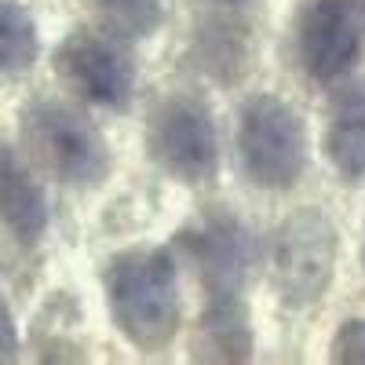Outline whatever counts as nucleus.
<instances>
[{"label": "nucleus", "instance_id": "obj_1", "mask_svg": "<svg viewBox=\"0 0 365 365\" xmlns=\"http://www.w3.org/2000/svg\"><path fill=\"white\" fill-rule=\"evenodd\" d=\"M106 299L125 340L146 354L172 344L182 303L179 274L165 249H132L120 252L106 270Z\"/></svg>", "mask_w": 365, "mask_h": 365}, {"label": "nucleus", "instance_id": "obj_2", "mask_svg": "<svg viewBox=\"0 0 365 365\" xmlns=\"http://www.w3.org/2000/svg\"><path fill=\"white\" fill-rule=\"evenodd\" d=\"M237 158L259 190H289L307 168V128L292 103L249 96L237 110Z\"/></svg>", "mask_w": 365, "mask_h": 365}, {"label": "nucleus", "instance_id": "obj_3", "mask_svg": "<svg viewBox=\"0 0 365 365\" xmlns=\"http://www.w3.org/2000/svg\"><path fill=\"white\" fill-rule=\"evenodd\" d=\"M340 241L336 227L325 212L303 208L274 230L270 245V285L289 307H307L314 303L336 270Z\"/></svg>", "mask_w": 365, "mask_h": 365}, {"label": "nucleus", "instance_id": "obj_4", "mask_svg": "<svg viewBox=\"0 0 365 365\" xmlns=\"http://www.w3.org/2000/svg\"><path fill=\"white\" fill-rule=\"evenodd\" d=\"M146 150L161 172L187 187H205L220 168V139L208 106L194 96H172L150 113Z\"/></svg>", "mask_w": 365, "mask_h": 365}, {"label": "nucleus", "instance_id": "obj_5", "mask_svg": "<svg viewBox=\"0 0 365 365\" xmlns=\"http://www.w3.org/2000/svg\"><path fill=\"white\" fill-rule=\"evenodd\" d=\"M26 143L48 172L70 187H96L110 168V150L88 117L63 103H34L26 110Z\"/></svg>", "mask_w": 365, "mask_h": 365}, {"label": "nucleus", "instance_id": "obj_6", "mask_svg": "<svg viewBox=\"0 0 365 365\" xmlns=\"http://www.w3.org/2000/svg\"><path fill=\"white\" fill-rule=\"evenodd\" d=\"M55 70L77 96L96 106H125L135 88V66L113 41L88 29L70 34L55 51Z\"/></svg>", "mask_w": 365, "mask_h": 365}, {"label": "nucleus", "instance_id": "obj_7", "mask_svg": "<svg viewBox=\"0 0 365 365\" xmlns=\"http://www.w3.org/2000/svg\"><path fill=\"white\" fill-rule=\"evenodd\" d=\"M361 51V29L347 0H314L299 22L303 70L318 81L344 77Z\"/></svg>", "mask_w": 365, "mask_h": 365}, {"label": "nucleus", "instance_id": "obj_8", "mask_svg": "<svg viewBox=\"0 0 365 365\" xmlns=\"http://www.w3.org/2000/svg\"><path fill=\"white\" fill-rule=\"evenodd\" d=\"M0 216L26 245L41 241V234L48 230V201L41 182L29 175V168L8 146L0 150Z\"/></svg>", "mask_w": 365, "mask_h": 365}, {"label": "nucleus", "instance_id": "obj_9", "mask_svg": "<svg viewBox=\"0 0 365 365\" xmlns=\"http://www.w3.org/2000/svg\"><path fill=\"white\" fill-rule=\"evenodd\" d=\"M194 358L201 361H245L252 358V332L245 307L234 292H216L212 307L201 314Z\"/></svg>", "mask_w": 365, "mask_h": 365}, {"label": "nucleus", "instance_id": "obj_10", "mask_svg": "<svg viewBox=\"0 0 365 365\" xmlns=\"http://www.w3.org/2000/svg\"><path fill=\"white\" fill-rule=\"evenodd\" d=\"M325 154L344 179L365 175V84L344 91L325 132Z\"/></svg>", "mask_w": 365, "mask_h": 365}, {"label": "nucleus", "instance_id": "obj_11", "mask_svg": "<svg viewBox=\"0 0 365 365\" xmlns=\"http://www.w3.org/2000/svg\"><path fill=\"white\" fill-rule=\"evenodd\" d=\"M230 216L208 220V227L197 234V252H201V270L208 282H216V292H230V285L245 270V237Z\"/></svg>", "mask_w": 365, "mask_h": 365}, {"label": "nucleus", "instance_id": "obj_12", "mask_svg": "<svg viewBox=\"0 0 365 365\" xmlns=\"http://www.w3.org/2000/svg\"><path fill=\"white\" fill-rule=\"evenodd\" d=\"M37 26L29 19L26 8H19L15 0H0V73H26L37 63Z\"/></svg>", "mask_w": 365, "mask_h": 365}, {"label": "nucleus", "instance_id": "obj_13", "mask_svg": "<svg viewBox=\"0 0 365 365\" xmlns=\"http://www.w3.org/2000/svg\"><path fill=\"white\" fill-rule=\"evenodd\" d=\"M96 8L120 37H150L165 19V0H96Z\"/></svg>", "mask_w": 365, "mask_h": 365}, {"label": "nucleus", "instance_id": "obj_14", "mask_svg": "<svg viewBox=\"0 0 365 365\" xmlns=\"http://www.w3.org/2000/svg\"><path fill=\"white\" fill-rule=\"evenodd\" d=\"M332 361L365 365V318H351L332 336Z\"/></svg>", "mask_w": 365, "mask_h": 365}, {"label": "nucleus", "instance_id": "obj_15", "mask_svg": "<svg viewBox=\"0 0 365 365\" xmlns=\"http://www.w3.org/2000/svg\"><path fill=\"white\" fill-rule=\"evenodd\" d=\"M19 351V336H15V322L4 307V299H0V361H11Z\"/></svg>", "mask_w": 365, "mask_h": 365}, {"label": "nucleus", "instance_id": "obj_16", "mask_svg": "<svg viewBox=\"0 0 365 365\" xmlns=\"http://www.w3.org/2000/svg\"><path fill=\"white\" fill-rule=\"evenodd\" d=\"M220 4H245V0H220Z\"/></svg>", "mask_w": 365, "mask_h": 365}, {"label": "nucleus", "instance_id": "obj_17", "mask_svg": "<svg viewBox=\"0 0 365 365\" xmlns=\"http://www.w3.org/2000/svg\"><path fill=\"white\" fill-rule=\"evenodd\" d=\"M361 263H365V241H361Z\"/></svg>", "mask_w": 365, "mask_h": 365}]
</instances>
